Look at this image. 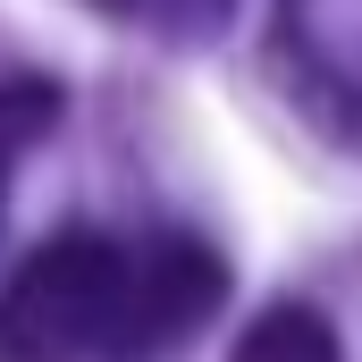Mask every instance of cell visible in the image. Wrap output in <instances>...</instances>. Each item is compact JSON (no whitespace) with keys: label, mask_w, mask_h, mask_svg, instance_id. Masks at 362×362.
Listing matches in <instances>:
<instances>
[{"label":"cell","mask_w":362,"mask_h":362,"mask_svg":"<svg viewBox=\"0 0 362 362\" xmlns=\"http://www.w3.org/2000/svg\"><path fill=\"white\" fill-rule=\"evenodd\" d=\"M228 270L194 236L68 228L0 286V362H152L219 312Z\"/></svg>","instance_id":"6da1fadb"},{"label":"cell","mask_w":362,"mask_h":362,"mask_svg":"<svg viewBox=\"0 0 362 362\" xmlns=\"http://www.w3.org/2000/svg\"><path fill=\"white\" fill-rule=\"evenodd\" d=\"M278 68L329 135L362 144V0H278Z\"/></svg>","instance_id":"7a4b0ae2"},{"label":"cell","mask_w":362,"mask_h":362,"mask_svg":"<svg viewBox=\"0 0 362 362\" xmlns=\"http://www.w3.org/2000/svg\"><path fill=\"white\" fill-rule=\"evenodd\" d=\"M228 362H337V329L312 303H270L262 320H245Z\"/></svg>","instance_id":"3957f363"},{"label":"cell","mask_w":362,"mask_h":362,"mask_svg":"<svg viewBox=\"0 0 362 362\" xmlns=\"http://www.w3.org/2000/svg\"><path fill=\"white\" fill-rule=\"evenodd\" d=\"M51 110H59L51 85H0V211H8V169H17V152L42 144Z\"/></svg>","instance_id":"277c9868"},{"label":"cell","mask_w":362,"mask_h":362,"mask_svg":"<svg viewBox=\"0 0 362 362\" xmlns=\"http://www.w3.org/2000/svg\"><path fill=\"white\" fill-rule=\"evenodd\" d=\"M110 8H127V17H144L160 34H202V25L228 17V0H110Z\"/></svg>","instance_id":"5b68a950"}]
</instances>
